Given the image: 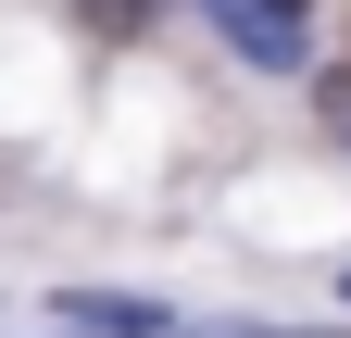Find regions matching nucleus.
Listing matches in <instances>:
<instances>
[{"label":"nucleus","mask_w":351,"mask_h":338,"mask_svg":"<svg viewBox=\"0 0 351 338\" xmlns=\"http://www.w3.org/2000/svg\"><path fill=\"white\" fill-rule=\"evenodd\" d=\"M51 326H75V338H151V326H176V313L138 301V288H51Z\"/></svg>","instance_id":"nucleus-2"},{"label":"nucleus","mask_w":351,"mask_h":338,"mask_svg":"<svg viewBox=\"0 0 351 338\" xmlns=\"http://www.w3.org/2000/svg\"><path fill=\"white\" fill-rule=\"evenodd\" d=\"M289 13H301V0H289Z\"/></svg>","instance_id":"nucleus-6"},{"label":"nucleus","mask_w":351,"mask_h":338,"mask_svg":"<svg viewBox=\"0 0 351 338\" xmlns=\"http://www.w3.org/2000/svg\"><path fill=\"white\" fill-rule=\"evenodd\" d=\"M314 113H326V125H351V63H339V75H314Z\"/></svg>","instance_id":"nucleus-4"},{"label":"nucleus","mask_w":351,"mask_h":338,"mask_svg":"<svg viewBox=\"0 0 351 338\" xmlns=\"http://www.w3.org/2000/svg\"><path fill=\"white\" fill-rule=\"evenodd\" d=\"M213 25H226V51L263 63V75L301 63V13H289V0H213Z\"/></svg>","instance_id":"nucleus-1"},{"label":"nucleus","mask_w":351,"mask_h":338,"mask_svg":"<svg viewBox=\"0 0 351 338\" xmlns=\"http://www.w3.org/2000/svg\"><path fill=\"white\" fill-rule=\"evenodd\" d=\"M339 288H351V276H339Z\"/></svg>","instance_id":"nucleus-7"},{"label":"nucleus","mask_w":351,"mask_h":338,"mask_svg":"<svg viewBox=\"0 0 351 338\" xmlns=\"http://www.w3.org/2000/svg\"><path fill=\"white\" fill-rule=\"evenodd\" d=\"M151 13H163V0H75V25H88V38H138Z\"/></svg>","instance_id":"nucleus-3"},{"label":"nucleus","mask_w":351,"mask_h":338,"mask_svg":"<svg viewBox=\"0 0 351 338\" xmlns=\"http://www.w3.org/2000/svg\"><path fill=\"white\" fill-rule=\"evenodd\" d=\"M201 338H339V326H201Z\"/></svg>","instance_id":"nucleus-5"}]
</instances>
